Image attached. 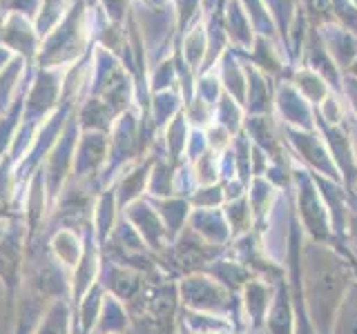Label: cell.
Masks as SVG:
<instances>
[]
</instances>
